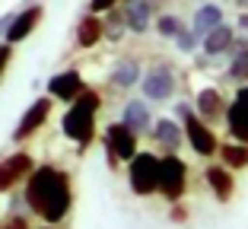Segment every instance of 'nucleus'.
<instances>
[{
	"instance_id": "obj_1",
	"label": "nucleus",
	"mask_w": 248,
	"mask_h": 229,
	"mask_svg": "<svg viewBox=\"0 0 248 229\" xmlns=\"http://www.w3.org/2000/svg\"><path fill=\"white\" fill-rule=\"evenodd\" d=\"M26 178H29L26 182V200L45 223H61L70 214L73 191H70V175L67 172L54 169V166H38Z\"/></svg>"
},
{
	"instance_id": "obj_2",
	"label": "nucleus",
	"mask_w": 248,
	"mask_h": 229,
	"mask_svg": "<svg viewBox=\"0 0 248 229\" xmlns=\"http://www.w3.org/2000/svg\"><path fill=\"white\" fill-rule=\"evenodd\" d=\"M99 108H102V99H99L95 89L83 86L80 96L70 99V108H67L61 127H64V137H70L80 150L89 147V140L95 137V115H99Z\"/></svg>"
},
{
	"instance_id": "obj_3",
	"label": "nucleus",
	"mask_w": 248,
	"mask_h": 229,
	"mask_svg": "<svg viewBox=\"0 0 248 229\" xmlns=\"http://www.w3.org/2000/svg\"><path fill=\"white\" fill-rule=\"evenodd\" d=\"M178 118H182L185 140L191 143V150H194L197 156H217V147H219V143H217V134L210 131V124H207V121H201L185 102L178 105Z\"/></svg>"
},
{
	"instance_id": "obj_4",
	"label": "nucleus",
	"mask_w": 248,
	"mask_h": 229,
	"mask_svg": "<svg viewBox=\"0 0 248 229\" xmlns=\"http://www.w3.org/2000/svg\"><path fill=\"white\" fill-rule=\"evenodd\" d=\"M127 178H131V191L146 198L156 194L159 188V156L153 153H134L127 159Z\"/></svg>"
},
{
	"instance_id": "obj_5",
	"label": "nucleus",
	"mask_w": 248,
	"mask_h": 229,
	"mask_svg": "<svg viewBox=\"0 0 248 229\" xmlns=\"http://www.w3.org/2000/svg\"><path fill=\"white\" fill-rule=\"evenodd\" d=\"M188 188V166H185L182 156L175 153H166L159 159V188L156 191L166 194L169 200H178Z\"/></svg>"
},
{
	"instance_id": "obj_6",
	"label": "nucleus",
	"mask_w": 248,
	"mask_h": 229,
	"mask_svg": "<svg viewBox=\"0 0 248 229\" xmlns=\"http://www.w3.org/2000/svg\"><path fill=\"white\" fill-rule=\"evenodd\" d=\"M140 92H143V99H150V102H166V99H172L175 96V74H172V67H166V64L150 67L143 74V80H140Z\"/></svg>"
},
{
	"instance_id": "obj_7",
	"label": "nucleus",
	"mask_w": 248,
	"mask_h": 229,
	"mask_svg": "<svg viewBox=\"0 0 248 229\" xmlns=\"http://www.w3.org/2000/svg\"><path fill=\"white\" fill-rule=\"evenodd\" d=\"M105 150H108L111 166L127 163V159L137 153V134H134L131 127L124 124V121H118V124H108V131H105Z\"/></svg>"
},
{
	"instance_id": "obj_8",
	"label": "nucleus",
	"mask_w": 248,
	"mask_h": 229,
	"mask_svg": "<svg viewBox=\"0 0 248 229\" xmlns=\"http://www.w3.org/2000/svg\"><path fill=\"white\" fill-rule=\"evenodd\" d=\"M48 115H51V99H35V102L26 108V115L19 118V127L13 131V140H26V137H32V134L48 121Z\"/></svg>"
},
{
	"instance_id": "obj_9",
	"label": "nucleus",
	"mask_w": 248,
	"mask_h": 229,
	"mask_svg": "<svg viewBox=\"0 0 248 229\" xmlns=\"http://www.w3.org/2000/svg\"><path fill=\"white\" fill-rule=\"evenodd\" d=\"M29 172H32V156L29 153L7 156V159L0 163V191H10V188H13L16 182H22Z\"/></svg>"
},
{
	"instance_id": "obj_10",
	"label": "nucleus",
	"mask_w": 248,
	"mask_h": 229,
	"mask_svg": "<svg viewBox=\"0 0 248 229\" xmlns=\"http://www.w3.org/2000/svg\"><path fill=\"white\" fill-rule=\"evenodd\" d=\"M38 22H42V7H29V10H22L19 16H10L7 45H16V42H22V38H29L32 32H35Z\"/></svg>"
},
{
	"instance_id": "obj_11",
	"label": "nucleus",
	"mask_w": 248,
	"mask_h": 229,
	"mask_svg": "<svg viewBox=\"0 0 248 229\" xmlns=\"http://www.w3.org/2000/svg\"><path fill=\"white\" fill-rule=\"evenodd\" d=\"M201 42H204L207 58L229 54V51H232V42H235V29H232V26H226V22H217V26H213V29L201 38Z\"/></svg>"
},
{
	"instance_id": "obj_12",
	"label": "nucleus",
	"mask_w": 248,
	"mask_h": 229,
	"mask_svg": "<svg viewBox=\"0 0 248 229\" xmlns=\"http://www.w3.org/2000/svg\"><path fill=\"white\" fill-rule=\"evenodd\" d=\"M48 92L54 99H61V102H70V99H77L83 92V76L77 70H64V74L48 80Z\"/></svg>"
},
{
	"instance_id": "obj_13",
	"label": "nucleus",
	"mask_w": 248,
	"mask_h": 229,
	"mask_svg": "<svg viewBox=\"0 0 248 229\" xmlns=\"http://www.w3.org/2000/svg\"><path fill=\"white\" fill-rule=\"evenodd\" d=\"M121 13H124V26L131 32H146L153 22V3L150 0H127Z\"/></svg>"
},
{
	"instance_id": "obj_14",
	"label": "nucleus",
	"mask_w": 248,
	"mask_h": 229,
	"mask_svg": "<svg viewBox=\"0 0 248 229\" xmlns=\"http://www.w3.org/2000/svg\"><path fill=\"white\" fill-rule=\"evenodd\" d=\"M153 137H156V143H159L166 153H175L178 147H182V124H178L175 118H159V121H153Z\"/></svg>"
},
{
	"instance_id": "obj_15",
	"label": "nucleus",
	"mask_w": 248,
	"mask_h": 229,
	"mask_svg": "<svg viewBox=\"0 0 248 229\" xmlns=\"http://www.w3.org/2000/svg\"><path fill=\"white\" fill-rule=\"evenodd\" d=\"M223 111H226V102H223V96H219V89L207 86V89L197 92V118H201V121L213 124Z\"/></svg>"
},
{
	"instance_id": "obj_16",
	"label": "nucleus",
	"mask_w": 248,
	"mask_h": 229,
	"mask_svg": "<svg viewBox=\"0 0 248 229\" xmlns=\"http://www.w3.org/2000/svg\"><path fill=\"white\" fill-rule=\"evenodd\" d=\"M223 115H226V127H229V134H232V140L248 143V105H242V102L232 99Z\"/></svg>"
},
{
	"instance_id": "obj_17",
	"label": "nucleus",
	"mask_w": 248,
	"mask_h": 229,
	"mask_svg": "<svg viewBox=\"0 0 248 229\" xmlns=\"http://www.w3.org/2000/svg\"><path fill=\"white\" fill-rule=\"evenodd\" d=\"M207 185H210V191L217 194L219 200H229L232 191H235L232 169H226V166H207Z\"/></svg>"
},
{
	"instance_id": "obj_18",
	"label": "nucleus",
	"mask_w": 248,
	"mask_h": 229,
	"mask_svg": "<svg viewBox=\"0 0 248 229\" xmlns=\"http://www.w3.org/2000/svg\"><path fill=\"white\" fill-rule=\"evenodd\" d=\"M124 124L131 127L134 134H146L150 127H153V118H150V108H146V102H140V99H131V102L124 105Z\"/></svg>"
},
{
	"instance_id": "obj_19",
	"label": "nucleus",
	"mask_w": 248,
	"mask_h": 229,
	"mask_svg": "<svg viewBox=\"0 0 248 229\" xmlns=\"http://www.w3.org/2000/svg\"><path fill=\"white\" fill-rule=\"evenodd\" d=\"M217 22H223V10L217 7V3H204V7H197L194 13V22H191V32H194L197 38H204L207 32L217 26Z\"/></svg>"
},
{
	"instance_id": "obj_20",
	"label": "nucleus",
	"mask_w": 248,
	"mask_h": 229,
	"mask_svg": "<svg viewBox=\"0 0 248 229\" xmlns=\"http://www.w3.org/2000/svg\"><path fill=\"white\" fill-rule=\"evenodd\" d=\"M219 150V159H223V166L226 169H248V143H223Z\"/></svg>"
},
{
	"instance_id": "obj_21",
	"label": "nucleus",
	"mask_w": 248,
	"mask_h": 229,
	"mask_svg": "<svg viewBox=\"0 0 248 229\" xmlns=\"http://www.w3.org/2000/svg\"><path fill=\"white\" fill-rule=\"evenodd\" d=\"M99 38H102V19L99 16H83L80 26H77V45L80 48H93Z\"/></svg>"
},
{
	"instance_id": "obj_22",
	"label": "nucleus",
	"mask_w": 248,
	"mask_h": 229,
	"mask_svg": "<svg viewBox=\"0 0 248 229\" xmlns=\"http://www.w3.org/2000/svg\"><path fill=\"white\" fill-rule=\"evenodd\" d=\"M140 80V64L137 61H118L115 64V70H111V83L115 86H121V89H127V86H134V83Z\"/></svg>"
},
{
	"instance_id": "obj_23",
	"label": "nucleus",
	"mask_w": 248,
	"mask_h": 229,
	"mask_svg": "<svg viewBox=\"0 0 248 229\" xmlns=\"http://www.w3.org/2000/svg\"><path fill=\"white\" fill-rule=\"evenodd\" d=\"M226 80H248V45L242 42L239 48L232 51V61H229Z\"/></svg>"
},
{
	"instance_id": "obj_24",
	"label": "nucleus",
	"mask_w": 248,
	"mask_h": 229,
	"mask_svg": "<svg viewBox=\"0 0 248 229\" xmlns=\"http://www.w3.org/2000/svg\"><path fill=\"white\" fill-rule=\"evenodd\" d=\"M182 29H185V22L178 19V16H172V13H162L159 19H156V32H159L162 38H175Z\"/></svg>"
},
{
	"instance_id": "obj_25",
	"label": "nucleus",
	"mask_w": 248,
	"mask_h": 229,
	"mask_svg": "<svg viewBox=\"0 0 248 229\" xmlns=\"http://www.w3.org/2000/svg\"><path fill=\"white\" fill-rule=\"evenodd\" d=\"M121 32H124V13H121V10L115 13V7H111L108 22H102V35H108V38H121Z\"/></svg>"
},
{
	"instance_id": "obj_26",
	"label": "nucleus",
	"mask_w": 248,
	"mask_h": 229,
	"mask_svg": "<svg viewBox=\"0 0 248 229\" xmlns=\"http://www.w3.org/2000/svg\"><path fill=\"white\" fill-rule=\"evenodd\" d=\"M197 42H201V38L194 35V32H191V26H185L182 32H178L175 35V45H178V51H185V54H191L197 48Z\"/></svg>"
},
{
	"instance_id": "obj_27",
	"label": "nucleus",
	"mask_w": 248,
	"mask_h": 229,
	"mask_svg": "<svg viewBox=\"0 0 248 229\" xmlns=\"http://www.w3.org/2000/svg\"><path fill=\"white\" fill-rule=\"evenodd\" d=\"M118 0H89V7H93V13H105V10H111Z\"/></svg>"
},
{
	"instance_id": "obj_28",
	"label": "nucleus",
	"mask_w": 248,
	"mask_h": 229,
	"mask_svg": "<svg viewBox=\"0 0 248 229\" xmlns=\"http://www.w3.org/2000/svg\"><path fill=\"white\" fill-rule=\"evenodd\" d=\"M10 58H13V48H10V45H0V74H3V70H7Z\"/></svg>"
},
{
	"instance_id": "obj_29",
	"label": "nucleus",
	"mask_w": 248,
	"mask_h": 229,
	"mask_svg": "<svg viewBox=\"0 0 248 229\" xmlns=\"http://www.w3.org/2000/svg\"><path fill=\"white\" fill-rule=\"evenodd\" d=\"M0 229H29V226H26V220H19V216H13V220H10L7 226H0Z\"/></svg>"
},
{
	"instance_id": "obj_30",
	"label": "nucleus",
	"mask_w": 248,
	"mask_h": 229,
	"mask_svg": "<svg viewBox=\"0 0 248 229\" xmlns=\"http://www.w3.org/2000/svg\"><path fill=\"white\" fill-rule=\"evenodd\" d=\"M235 102L248 105V83H245V86H239V92H235Z\"/></svg>"
},
{
	"instance_id": "obj_31",
	"label": "nucleus",
	"mask_w": 248,
	"mask_h": 229,
	"mask_svg": "<svg viewBox=\"0 0 248 229\" xmlns=\"http://www.w3.org/2000/svg\"><path fill=\"white\" fill-rule=\"evenodd\" d=\"M239 29L248 35V13H242V16H239Z\"/></svg>"
},
{
	"instance_id": "obj_32",
	"label": "nucleus",
	"mask_w": 248,
	"mask_h": 229,
	"mask_svg": "<svg viewBox=\"0 0 248 229\" xmlns=\"http://www.w3.org/2000/svg\"><path fill=\"white\" fill-rule=\"evenodd\" d=\"M235 3H239V7H242V10H248V0H235Z\"/></svg>"
}]
</instances>
